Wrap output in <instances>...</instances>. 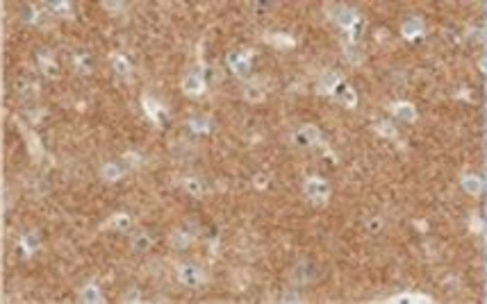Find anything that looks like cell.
<instances>
[{
    "label": "cell",
    "mask_w": 487,
    "mask_h": 304,
    "mask_svg": "<svg viewBox=\"0 0 487 304\" xmlns=\"http://www.w3.org/2000/svg\"><path fill=\"white\" fill-rule=\"evenodd\" d=\"M328 14H330L342 28H353L355 23H358V16H355L348 7H344V5H339V7L337 5H330V7H328Z\"/></svg>",
    "instance_id": "1"
},
{
    "label": "cell",
    "mask_w": 487,
    "mask_h": 304,
    "mask_svg": "<svg viewBox=\"0 0 487 304\" xmlns=\"http://www.w3.org/2000/svg\"><path fill=\"white\" fill-rule=\"evenodd\" d=\"M305 195H307L312 202L321 204V202H325V198H328V184H325L324 180H310L305 184Z\"/></svg>",
    "instance_id": "2"
},
{
    "label": "cell",
    "mask_w": 487,
    "mask_h": 304,
    "mask_svg": "<svg viewBox=\"0 0 487 304\" xmlns=\"http://www.w3.org/2000/svg\"><path fill=\"white\" fill-rule=\"evenodd\" d=\"M251 52H233L230 55V68L237 73V75L241 77H246L248 75V70H251Z\"/></svg>",
    "instance_id": "3"
},
{
    "label": "cell",
    "mask_w": 487,
    "mask_h": 304,
    "mask_svg": "<svg viewBox=\"0 0 487 304\" xmlns=\"http://www.w3.org/2000/svg\"><path fill=\"white\" fill-rule=\"evenodd\" d=\"M180 282L187 284V286H200L203 284V272L194 266H184L180 268Z\"/></svg>",
    "instance_id": "4"
},
{
    "label": "cell",
    "mask_w": 487,
    "mask_h": 304,
    "mask_svg": "<svg viewBox=\"0 0 487 304\" xmlns=\"http://www.w3.org/2000/svg\"><path fill=\"white\" fill-rule=\"evenodd\" d=\"M182 91L187 93V96H200V93L205 91V82L198 75H189L182 82Z\"/></svg>",
    "instance_id": "5"
},
{
    "label": "cell",
    "mask_w": 487,
    "mask_h": 304,
    "mask_svg": "<svg viewBox=\"0 0 487 304\" xmlns=\"http://www.w3.org/2000/svg\"><path fill=\"white\" fill-rule=\"evenodd\" d=\"M100 175H103L107 182H116V180L123 177V168H121L119 164H107V166H103Z\"/></svg>",
    "instance_id": "6"
},
{
    "label": "cell",
    "mask_w": 487,
    "mask_h": 304,
    "mask_svg": "<svg viewBox=\"0 0 487 304\" xmlns=\"http://www.w3.org/2000/svg\"><path fill=\"white\" fill-rule=\"evenodd\" d=\"M296 138L301 141V143H305V145L317 143V141H319V132H317V127H303V130L298 132Z\"/></svg>",
    "instance_id": "7"
},
{
    "label": "cell",
    "mask_w": 487,
    "mask_h": 304,
    "mask_svg": "<svg viewBox=\"0 0 487 304\" xmlns=\"http://www.w3.org/2000/svg\"><path fill=\"white\" fill-rule=\"evenodd\" d=\"M267 39L273 43V46H278V48H291V46H294V39L287 34H267Z\"/></svg>",
    "instance_id": "8"
},
{
    "label": "cell",
    "mask_w": 487,
    "mask_h": 304,
    "mask_svg": "<svg viewBox=\"0 0 487 304\" xmlns=\"http://www.w3.org/2000/svg\"><path fill=\"white\" fill-rule=\"evenodd\" d=\"M339 84H342V82L337 80V75H335V73H328V75L321 80V91H324V93H330V91L337 89Z\"/></svg>",
    "instance_id": "9"
},
{
    "label": "cell",
    "mask_w": 487,
    "mask_h": 304,
    "mask_svg": "<svg viewBox=\"0 0 487 304\" xmlns=\"http://www.w3.org/2000/svg\"><path fill=\"white\" fill-rule=\"evenodd\" d=\"M82 302H103V295H100V290L96 288V286H87L85 290H82Z\"/></svg>",
    "instance_id": "10"
},
{
    "label": "cell",
    "mask_w": 487,
    "mask_h": 304,
    "mask_svg": "<svg viewBox=\"0 0 487 304\" xmlns=\"http://www.w3.org/2000/svg\"><path fill=\"white\" fill-rule=\"evenodd\" d=\"M112 64H114V68H116V73H121V75H127V73H130V68H132V66H130V62H127L123 55H114V62Z\"/></svg>",
    "instance_id": "11"
},
{
    "label": "cell",
    "mask_w": 487,
    "mask_h": 304,
    "mask_svg": "<svg viewBox=\"0 0 487 304\" xmlns=\"http://www.w3.org/2000/svg\"><path fill=\"white\" fill-rule=\"evenodd\" d=\"M144 109L148 111V116L153 120H160V104L153 100V98H144Z\"/></svg>",
    "instance_id": "12"
},
{
    "label": "cell",
    "mask_w": 487,
    "mask_h": 304,
    "mask_svg": "<svg viewBox=\"0 0 487 304\" xmlns=\"http://www.w3.org/2000/svg\"><path fill=\"white\" fill-rule=\"evenodd\" d=\"M127 222H130V218H127V216H114V218H112L109 222H107V225H109V227H119V229H123V227L127 225Z\"/></svg>",
    "instance_id": "13"
},
{
    "label": "cell",
    "mask_w": 487,
    "mask_h": 304,
    "mask_svg": "<svg viewBox=\"0 0 487 304\" xmlns=\"http://www.w3.org/2000/svg\"><path fill=\"white\" fill-rule=\"evenodd\" d=\"M246 96L251 98V100H262L264 91H262L260 86H248V89H246Z\"/></svg>",
    "instance_id": "14"
},
{
    "label": "cell",
    "mask_w": 487,
    "mask_h": 304,
    "mask_svg": "<svg viewBox=\"0 0 487 304\" xmlns=\"http://www.w3.org/2000/svg\"><path fill=\"white\" fill-rule=\"evenodd\" d=\"M396 111H401L403 118H412V116H415V109H408V104H398V107H396Z\"/></svg>",
    "instance_id": "15"
},
{
    "label": "cell",
    "mask_w": 487,
    "mask_h": 304,
    "mask_svg": "<svg viewBox=\"0 0 487 304\" xmlns=\"http://www.w3.org/2000/svg\"><path fill=\"white\" fill-rule=\"evenodd\" d=\"M187 186H189V191H191V193H200V191H203V188H200V184H198V182H194V180H189V182H187Z\"/></svg>",
    "instance_id": "16"
},
{
    "label": "cell",
    "mask_w": 487,
    "mask_h": 304,
    "mask_svg": "<svg viewBox=\"0 0 487 304\" xmlns=\"http://www.w3.org/2000/svg\"><path fill=\"white\" fill-rule=\"evenodd\" d=\"M148 245H150V241H148V238H144V236H139V238H137V245H134V248H137V250H144V248H148Z\"/></svg>",
    "instance_id": "17"
},
{
    "label": "cell",
    "mask_w": 487,
    "mask_h": 304,
    "mask_svg": "<svg viewBox=\"0 0 487 304\" xmlns=\"http://www.w3.org/2000/svg\"><path fill=\"white\" fill-rule=\"evenodd\" d=\"M191 125H194L196 130H205V127H207V123H205V120H194Z\"/></svg>",
    "instance_id": "18"
},
{
    "label": "cell",
    "mask_w": 487,
    "mask_h": 304,
    "mask_svg": "<svg viewBox=\"0 0 487 304\" xmlns=\"http://www.w3.org/2000/svg\"><path fill=\"white\" fill-rule=\"evenodd\" d=\"M103 5H105L107 9H121V5H119V2H103Z\"/></svg>",
    "instance_id": "19"
}]
</instances>
